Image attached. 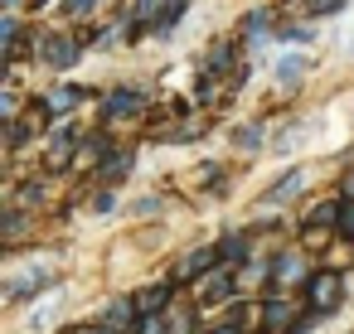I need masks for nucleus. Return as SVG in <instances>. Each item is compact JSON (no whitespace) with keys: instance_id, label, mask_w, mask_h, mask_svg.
Wrapping results in <instances>:
<instances>
[{"instance_id":"13","label":"nucleus","mask_w":354,"mask_h":334,"mask_svg":"<svg viewBox=\"0 0 354 334\" xmlns=\"http://www.w3.org/2000/svg\"><path fill=\"white\" fill-rule=\"evenodd\" d=\"M233 291V276H209V286H204V305H214V300H223Z\"/></svg>"},{"instance_id":"17","label":"nucleus","mask_w":354,"mask_h":334,"mask_svg":"<svg viewBox=\"0 0 354 334\" xmlns=\"http://www.w3.org/2000/svg\"><path fill=\"white\" fill-rule=\"evenodd\" d=\"M344 0H310V15H335Z\"/></svg>"},{"instance_id":"3","label":"nucleus","mask_w":354,"mask_h":334,"mask_svg":"<svg viewBox=\"0 0 354 334\" xmlns=\"http://www.w3.org/2000/svg\"><path fill=\"white\" fill-rule=\"evenodd\" d=\"M306 179H310V170H291V175H286V179H281V184H277V189H272V194H267L262 204H267V208H277V204L296 199V194L306 189Z\"/></svg>"},{"instance_id":"8","label":"nucleus","mask_w":354,"mask_h":334,"mask_svg":"<svg viewBox=\"0 0 354 334\" xmlns=\"http://www.w3.org/2000/svg\"><path fill=\"white\" fill-rule=\"evenodd\" d=\"M301 73H306V59H301V54H286V59L277 63V83H281V88L301 83Z\"/></svg>"},{"instance_id":"1","label":"nucleus","mask_w":354,"mask_h":334,"mask_svg":"<svg viewBox=\"0 0 354 334\" xmlns=\"http://www.w3.org/2000/svg\"><path fill=\"white\" fill-rule=\"evenodd\" d=\"M306 291H310V305H315L320 315H330V310L339 305V276H335V271H315V276H306Z\"/></svg>"},{"instance_id":"5","label":"nucleus","mask_w":354,"mask_h":334,"mask_svg":"<svg viewBox=\"0 0 354 334\" xmlns=\"http://www.w3.org/2000/svg\"><path fill=\"white\" fill-rule=\"evenodd\" d=\"M218 262H223V266H243V262H248V237H243V233H238V237H223V242H218Z\"/></svg>"},{"instance_id":"6","label":"nucleus","mask_w":354,"mask_h":334,"mask_svg":"<svg viewBox=\"0 0 354 334\" xmlns=\"http://www.w3.org/2000/svg\"><path fill=\"white\" fill-rule=\"evenodd\" d=\"M218 262V252H209V247H199V252H189L185 262H180V276H204L209 266Z\"/></svg>"},{"instance_id":"15","label":"nucleus","mask_w":354,"mask_h":334,"mask_svg":"<svg viewBox=\"0 0 354 334\" xmlns=\"http://www.w3.org/2000/svg\"><path fill=\"white\" fill-rule=\"evenodd\" d=\"M238 146H243V150H257V146H262V131H257V126H243V131H238Z\"/></svg>"},{"instance_id":"9","label":"nucleus","mask_w":354,"mask_h":334,"mask_svg":"<svg viewBox=\"0 0 354 334\" xmlns=\"http://www.w3.org/2000/svg\"><path fill=\"white\" fill-rule=\"evenodd\" d=\"M296 276H306V266H301V257L296 252H286V257H277V266H272V281H296Z\"/></svg>"},{"instance_id":"7","label":"nucleus","mask_w":354,"mask_h":334,"mask_svg":"<svg viewBox=\"0 0 354 334\" xmlns=\"http://www.w3.org/2000/svg\"><path fill=\"white\" fill-rule=\"evenodd\" d=\"M136 315H141V310H136V300H112V305L102 310V324H117V329H122V324H131Z\"/></svg>"},{"instance_id":"18","label":"nucleus","mask_w":354,"mask_h":334,"mask_svg":"<svg viewBox=\"0 0 354 334\" xmlns=\"http://www.w3.org/2000/svg\"><path fill=\"white\" fill-rule=\"evenodd\" d=\"M339 228H344V237H354V204L339 208Z\"/></svg>"},{"instance_id":"22","label":"nucleus","mask_w":354,"mask_h":334,"mask_svg":"<svg viewBox=\"0 0 354 334\" xmlns=\"http://www.w3.org/2000/svg\"><path fill=\"white\" fill-rule=\"evenodd\" d=\"M344 199H354V175H349V179H344Z\"/></svg>"},{"instance_id":"2","label":"nucleus","mask_w":354,"mask_h":334,"mask_svg":"<svg viewBox=\"0 0 354 334\" xmlns=\"http://www.w3.org/2000/svg\"><path fill=\"white\" fill-rule=\"evenodd\" d=\"M141 112V92H131V88H122V92H112L107 97V121H127V117H136Z\"/></svg>"},{"instance_id":"14","label":"nucleus","mask_w":354,"mask_h":334,"mask_svg":"<svg viewBox=\"0 0 354 334\" xmlns=\"http://www.w3.org/2000/svg\"><path fill=\"white\" fill-rule=\"evenodd\" d=\"M78 97H83V92H73V88H59V92L49 97V102H54L49 112H68V102H78Z\"/></svg>"},{"instance_id":"10","label":"nucleus","mask_w":354,"mask_h":334,"mask_svg":"<svg viewBox=\"0 0 354 334\" xmlns=\"http://www.w3.org/2000/svg\"><path fill=\"white\" fill-rule=\"evenodd\" d=\"M165 300H170V286H146V291L136 295V310H141V315H151V310H160Z\"/></svg>"},{"instance_id":"19","label":"nucleus","mask_w":354,"mask_h":334,"mask_svg":"<svg viewBox=\"0 0 354 334\" xmlns=\"http://www.w3.org/2000/svg\"><path fill=\"white\" fill-rule=\"evenodd\" d=\"M93 10V0H68V6H64V15H88Z\"/></svg>"},{"instance_id":"21","label":"nucleus","mask_w":354,"mask_h":334,"mask_svg":"<svg viewBox=\"0 0 354 334\" xmlns=\"http://www.w3.org/2000/svg\"><path fill=\"white\" fill-rule=\"evenodd\" d=\"M214 334H243V329H238V324H218Z\"/></svg>"},{"instance_id":"20","label":"nucleus","mask_w":354,"mask_h":334,"mask_svg":"<svg viewBox=\"0 0 354 334\" xmlns=\"http://www.w3.org/2000/svg\"><path fill=\"white\" fill-rule=\"evenodd\" d=\"M136 334H160V320H141V324H136Z\"/></svg>"},{"instance_id":"12","label":"nucleus","mask_w":354,"mask_h":334,"mask_svg":"<svg viewBox=\"0 0 354 334\" xmlns=\"http://www.w3.org/2000/svg\"><path fill=\"white\" fill-rule=\"evenodd\" d=\"M73 54H78V49H73L68 39H54V44H44V59H49L54 68H68V63H73Z\"/></svg>"},{"instance_id":"11","label":"nucleus","mask_w":354,"mask_h":334,"mask_svg":"<svg viewBox=\"0 0 354 334\" xmlns=\"http://www.w3.org/2000/svg\"><path fill=\"white\" fill-rule=\"evenodd\" d=\"M272 39H281V44H310L315 30L310 25H281V30H272Z\"/></svg>"},{"instance_id":"16","label":"nucleus","mask_w":354,"mask_h":334,"mask_svg":"<svg viewBox=\"0 0 354 334\" xmlns=\"http://www.w3.org/2000/svg\"><path fill=\"white\" fill-rule=\"evenodd\" d=\"M339 208H344V204H320V208H315V223H320V228H325V223H335V218H339Z\"/></svg>"},{"instance_id":"4","label":"nucleus","mask_w":354,"mask_h":334,"mask_svg":"<svg viewBox=\"0 0 354 334\" xmlns=\"http://www.w3.org/2000/svg\"><path fill=\"white\" fill-rule=\"evenodd\" d=\"M262 329H267V334H286V329H291V305H286V300H267Z\"/></svg>"}]
</instances>
